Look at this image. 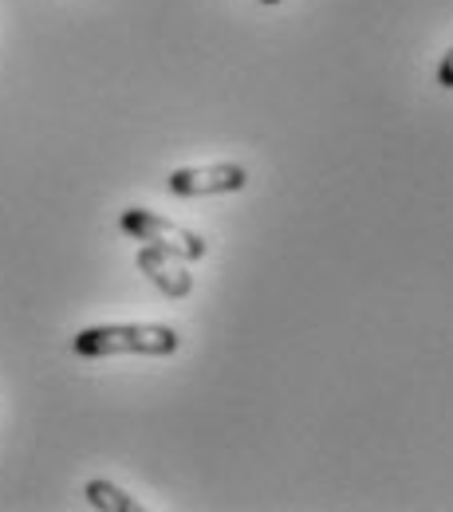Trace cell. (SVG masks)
<instances>
[{
  "instance_id": "52a82bcc",
  "label": "cell",
  "mask_w": 453,
  "mask_h": 512,
  "mask_svg": "<svg viewBox=\"0 0 453 512\" xmlns=\"http://www.w3.org/2000/svg\"><path fill=\"white\" fill-rule=\"evenodd\" d=\"M260 4H280V0H260Z\"/></svg>"
},
{
  "instance_id": "7a4b0ae2",
  "label": "cell",
  "mask_w": 453,
  "mask_h": 512,
  "mask_svg": "<svg viewBox=\"0 0 453 512\" xmlns=\"http://www.w3.org/2000/svg\"><path fill=\"white\" fill-rule=\"evenodd\" d=\"M119 225L138 245H158V249L182 256V260H201V256L209 253L205 237H197L194 229H186L178 221H166L162 213H150V209H123Z\"/></svg>"
},
{
  "instance_id": "3957f363",
  "label": "cell",
  "mask_w": 453,
  "mask_h": 512,
  "mask_svg": "<svg viewBox=\"0 0 453 512\" xmlns=\"http://www.w3.org/2000/svg\"><path fill=\"white\" fill-rule=\"evenodd\" d=\"M249 174L237 162H213V166H186L166 178V190L174 197H217V193L245 190Z\"/></svg>"
},
{
  "instance_id": "8992f818",
  "label": "cell",
  "mask_w": 453,
  "mask_h": 512,
  "mask_svg": "<svg viewBox=\"0 0 453 512\" xmlns=\"http://www.w3.org/2000/svg\"><path fill=\"white\" fill-rule=\"evenodd\" d=\"M438 87L453 91V44H450V52L442 56V64H438Z\"/></svg>"
},
{
  "instance_id": "277c9868",
  "label": "cell",
  "mask_w": 453,
  "mask_h": 512,
  "mask_svg": "<svg viewBox=\"0 0 453 512\" xmlns=\"http://www.w3.org/2000/svg\"><path fill=\"white\" fill-rule=\"evenodd\" d=\"M134 264H138V272H142L162 296H170V300H186V296L194 292V276H190V268H186L182 256L166 253V249H158V245H142L138 256H134Z\"/></svg>"
},
{
  "instance_id": "6da1fadb",
  "label": "cell",
  "mask_w": 453,
  "mask_h": 512,
  "mask_svg": "<svg viewBox=\"0 0 453 512\" xmlns=\"http://www.w3.org/2000/svg\"><path fill=\"white\" fill-rule=\"evenodd\" d=\"M178 331L166 323H107V327H87L71 339V351L83 359H107V355H174L178 351Z\"/></svg>"
},
{
  "instance_id": "5b68a950",
  "label": "cell",
  "mask_w": 453,
  "mask_h": 512,
  "mask_svg": "<svg viewBox=\"0 0 453 512\" xmlns=\"http://www.w3.org/2000/svg\"><path fill=\"white\" fill-rule=\"evenodd\" d=\"M83 497H87L91 509H103V512H138L142 509L127 489H119V485H111V481H87Z\"/></svg>"
}]
</instances>
